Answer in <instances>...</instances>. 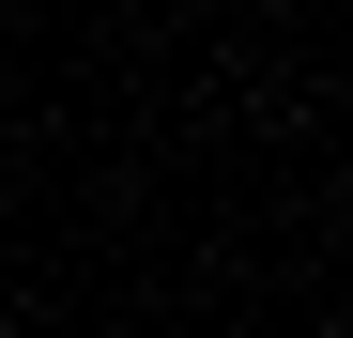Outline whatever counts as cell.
Returning <instances> with one entry per match:
<instances>
[]
</instances>
